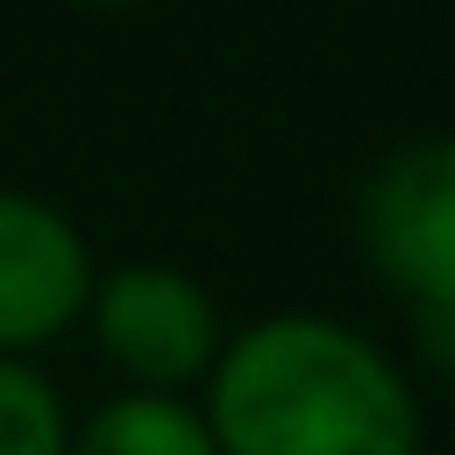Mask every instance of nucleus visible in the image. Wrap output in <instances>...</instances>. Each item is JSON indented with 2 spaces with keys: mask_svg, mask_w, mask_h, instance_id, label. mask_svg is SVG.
I'll list each match as a JSON object with an SVG mask.
<instances>
[{
  "mask_svg": "<svg viewBox=\"0 0 455 455\" xmlns=\"http://www.w3.org/2000/svg\"><path fill=\"white\" fill-rule=\"evenodd\" d=\"M220 455H419L427 412L384 341L334 313H263L228 327L206 384Z\"/></svg>",
  "mask_w": 455,
  "mask_h": 455,
  "instance_id": "1",
  "label": "nucleus"
},
{
  "mask_svg": "<svg viewBox=\"0 0 455 455\" xmlns=\"http://www.w3.org/2000/svg\"><path fill=\"white\" fill-rule=\"evenodd\" d=\"M78 327L92 334V355L128 391H199L228 341L220 299L192 270L156 256L100 263Z\"/></svg>",
  "mask_w": 455,
  "mask_h": 455,
  "instance_id": "2",
  "label": "nucleus"
},
{
  "mask_svg": "<svg viewBox=\"0 0 455 455\" xmlns=\"http://www.w3.org/2000/svg\"><path fill=\"white\" fill-rule=\"evenodd\" d=\"M355 249L398 306H455V135L398 142L363 178Z\"/></svg>",
  "mask_w": 455,
  "mask_h": 455,
  "instance_id": "3",
  "label": "nucleus"
},
{
  "mask_svg": "<svg viewBox=\"0 0 455 455\" xmlns=\"http://www.w3.org/2000/svg\"><path fill=\"white\" fill-rule=\"evenodd\" d=\"M92 270L100 256L57 199L0 185V355H43L57 334H71Z\"/></svg>",
  "mask_w": 455,
  "mask_h": 455,
  "instance_id": "4",
  "label": "nucleus"
},
{
  "mask_svg": "<svg viewBox=\"0 0 455 455\" xmlns=\"http://www.w3.org/2000/svg\"><path fill=\"white\" fill-rule=\"evenodd\" d=\"M71 455H220L199 391H128L114 384L100 405L71 419Z\"/></svg>",
  "mask_w": 455,
  "mask_h": 455,
  "instance_id": "5",
  "label": "nucleus"
},
{
  "mask_svg": "<svg viewBox=\"0 0 455 455\" xmlns=\"http://www.w3.org/2000/svg\"><path fill=\"white\" fill-rule=\"evenodd\" d=\"M0 455H71V405L36 355H0Z\"/></svg>",
  "mask_w": 455,
  "mask_h": 455,
  "instance_id": "6",
  "label": "nucleus"
},
{
  "mask_svg": "<svg viewBox=\"0 0 455 455\" xmlns=\"http://www.w3.org/2000/svg\"><path fill=\"white\" fill-rule=\"evenodd\" d=\"M405 320H412V348L441 377H455V306H405Z\"/></svg>",
  "mask_w": 455,
  "mask_h": 455,
  "instance_id": "7",
  "label": "nucleus"
},
{
  "mask_svg": "<svg viewBox=\"0 0 455 455\" xmlns=\"http://www.w3.org/2000/svg\"><path fill=\"white\" fill-rule=\"evenodd\" d=\"M78 7H135V0H78Z\"/></svg>",
  "mask_w": 455,
  "mask_h": 455,
  "instance_id": "8",
  "label": "nucleus"
}]
</instances>
